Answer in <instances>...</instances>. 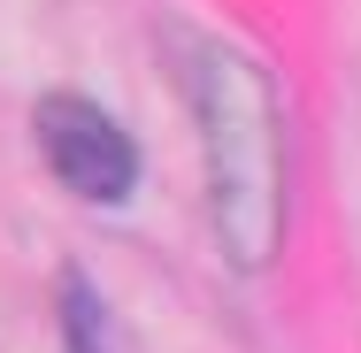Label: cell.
<instances>
[{"label": "cell", "mask_w": 361, "mask_h": 353, "mask_svg": "<svg viewBox=\"0 0 361 353\" xmlns=\"http://www.w3.org/2000/svg\"><path fill=\"white\" fill-rule=\"evenodd\" d=\"M62 353H108V307L85 269H62Z\"/></svg>", "instance_id": "3957f363"}, {"label": "cell", "mask_w": 361, "mask_h": 353, "mask_svg": "<svg viewBox=\"0 0 361 353\" xmlns=\"http://www.w3.org/2000/svg\"><path fill=\"white\" fill-rule=\"evenodd\" d=\"M31 139L47 154V169L77 200H92V208H123L139 192V146H131V131L100 100H85V92H47L39 116H31Z\"/></svg>", "instance_id": "7a4b0ae2"}, {"label": "cell", "mask_w": 361, "mask_h": 353, "mask_svg": "<svg viewBox=\"0 0 361 353\" xmlns=\"http://www.w3.org/2000/svg\"><path fill=\"white\" fill-rule=\"evenodd\" d=\"M185 62V100L200 123L208 154V223L231 269H269L285 246V100L277 77L262 70L246 47L192 31L177 47Z\"/></svg>", "instance_id": "6da1fadb"}]
</instances>
